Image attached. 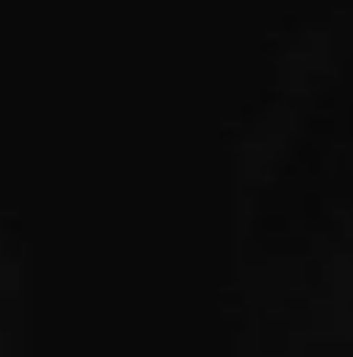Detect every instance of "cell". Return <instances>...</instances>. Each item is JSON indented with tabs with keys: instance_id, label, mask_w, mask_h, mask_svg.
Returning a JSON list of instances; mask_svg holds the SVG:
<instances>
[]
</instances>
